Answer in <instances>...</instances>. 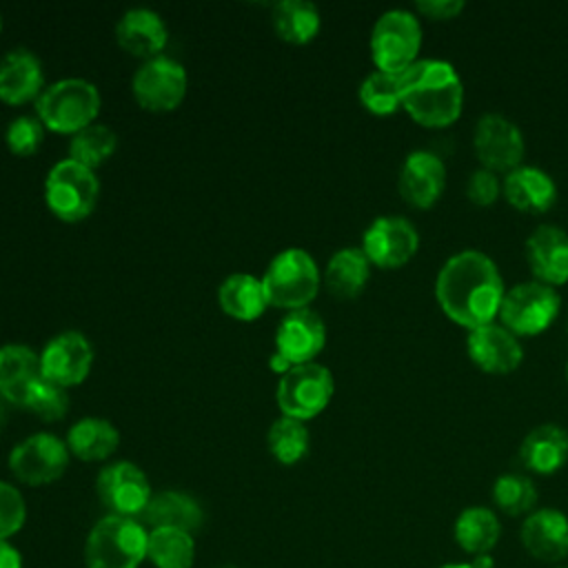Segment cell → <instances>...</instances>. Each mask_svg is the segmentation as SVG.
<instances>
[{"label": "cell", "mask_w": 568, "mask_h": 568, "mask_svg": "<svg viewBox=\"0 0 568 568\" xmlns=\"http://www.w3.org/2000/svg\"><path fill=\"white\" fill-rule=\"evenodd\" d=\"M0 29H2V18H0Z\"/></svg>", "instance_id": "cell-46"}, {"label": "cell", "mask_w": 568, "mask_h": 568, "mask_svg": "<svg viewBox=\"0 0 568 568\" xmlns=\"http://www.w3.org/2000/svg\"><path fill=\"white\" fill-rule=\"evenodd\" d=\"M473 149L481 166L508 173L521 164L526 142L515 120L499 111H486L473 126Z\"/></svg>", "instance_id": "cell-12"}, {"label": "cell", "mask_w": 568, "mask_h": 568, "mask_svg": "<svg viewBox=\"0 0 568 568\" xmlns=\"http://www.w3.org/2000/svg\"><path fill=\"white\" fill-rule=\"evenodd\" d=\"M521 464L537 475H552L568 462V430L555 422L530 428L519 444Z\"/></svg>", "instance_id": "cell-24"}, {"label": "cell", "mask_w": 568, "mask_h": 568, "mask_svg": "<svg viewBox=\"0 0 568 568\" xmlns=\"http://www.w3.org/2000/svg\"><path fill=\"white\" fill-rule=\"evenodd\" d=\"M326 344V324L311 306L288 311L275 328V353L291 366L315 362Z\"/></svg>", "instance_id": "cell-16"}, {"label": "cell", "mask_w": 568, "mask_h": 568, "mask_svg": "<svg viewBox=\"0 0 568 568\" xmlns=\"http://www.w3.org/2000/svg\"><path fill=\"white\" fill-rule=\"evenodd\" d=\"M333 390V373L320 362H306L295 364L284 375H280L275 402L282 415L306 422L328 406Z\"/></svg>", "instance_id": "cell-8"}, {"label": "cell", "mask_w": 568, "mask_h": 568, "mask_svg": "<svg viewBox=\"0 0 568 568\" xmlns=\"http://www.w3.org/2000/svg\"><path fill=\"white\" fill-rule=\"evenodd\" d=\"M359 102L375 115H390L402 106V71L390 73L375 69L357 89Z\"/></svg>", "instance_id": "cell-35"}, {"label": "cell", "mask_w": 568, "mask_h": 568, "mask_svg": "<svg viewBox=\"0 0 568 568\" xmlns=\"http://www.w3.org/2000/svg\"><path fill=\"white\" fill-rule=\"evenodd\" d=\"M444 186L446 164L442 155L433 153L430 149H415L404 158L397 175V189L408 204L428 209L439 200Z\"/></svg>", "instance_id": "cell-17"}, {"label": "cell", "mask_w": 568, "mask_h": 568, "mask_svg": "<svg viewBox=\"0 0 568 568\" xmlns=\"http://www.w3.org/2000/svg\"><path fill=\"white\" fill-rule=\"evenodd\" d=\"M100 501L109 508V515L135 517L142 515L151 499V484L144 470L126 459L106 464L95 479Z\"/></svg>", "instance_id": "cell-14"}, {"label": "cell", "mask_w": 568, "mask_h": 568, "mask_svg": "<svg viewBox=\"0 0 568 568\" xmlns=\"http://www.w3.org/2000/svg\"><path fill=\"white\" fill-rule=\"evenodd\" d=\"M115 146H118L115 131L106 124L91 122L71 135L69 158L95 171L106 158H111Z\"/></svg>", "instance_id": "cell-36"}, {"label": "cell", "mask_w": 568, "mask_h": 568, "mask_svg": "<svg viewBox=\"0 0 568 568\" xmlns=\"http://www.w3.org/2000/svg\"><path fill=\"white\" fill-rule=\"evenodd\" d=\"M69 446L53 433H33L9 453V468L27 486H44L62 477L69 466Z\"/></svg>", "instance_id": "cell-11"}, {"label": "cell", "mask_w": 568, "mask_h": 568, "mask_svg": "<svg viewBox=\"0 0 568 568\" xmlns=\"http://www.w3.org/2000/svg\"><path fill=\"white\" fill-rule=\"evenodd\" d=\"M149 530L133 517L106 515L93 524L84 541L87 568H140L146 559Z\"/></svg>", "instance_id": "cell-4"}, {"label": "cell", "mask_w": 568, "mask_h": 568, "mask_svg": "<svg viewBox=\"0 0 568 568\" xmlns=\"http://www.w3.org/2000/svg\"><path fill=\"white\" fill-rule=\"evenodd\" d=\"M417 226L404 215H379L362 235V251L371 264L382 268L404 266L417 253Z\"/></svg>", "instance_id": "cell-13"}, {"label": "cell", "mask_w": 568, "mask_h": 568, "mask_svg": "<svg viewBox=\"0 0 568 568\" xmlns=\"http://www.w3.org/2000/svg\"><path fill=\"white\" fill-rule=\"evenodd\" d=\"M100 180L93 169L64 158L44 178V200L51 213L64 222L84 220L98 204Z\"/></svg>", "instance_id": "cell-6"}, {"label": "cell", "mask_w": 568, "mask_h": 568, "mask_svg": "<svg viewBox=\"0 0 568 568\" xmlns=\"http://www.w3.org/2000/svg\"><path fill=\"white\" fill-rule=\"evenodd\" d=\"M566 382H568V362H566Z\"/></svg>", "instance_id": "cell-44"}, {"label": "cell", "mask_w": 568, "mask_h": 568, "mask_svg": "<svg viewBox=\"0 0 568 568\" xmlns=\"http://www.w3.org/2000/svg\"><path fill=\"white\" fill-rule=\"evenodd\" d=\"M506 288L499 266L479 248L453 253L435 277V300L444 315L468 331L495 322Z\"/></svg>", "instance_id": "cell-1"}, {"label": "cell", "mask_w": 568, "mask_h": 568, "mask_svg": "<svg viewBox=\"0 0 568 568\" xmlns=\"http://www.w3.org/2000/svg\"><path fill=\"white\" fill-rule=\"evenodd\" d=\"M499 537H501L499 517L488 506H468L455 517L453 539L473 559L490 555Z\"/></svg>", "instance_id": "cell-26"}, {"label": "cell", "mask_w": 568, "mask_h": 568, "mask_svg": "<svg viewBox=\"0 0 568 568\" xmlns=\"http://www.w3.org/2000/svg\"><path fill=\"white\" fill-rule=\"evenodd\" d=\"M466 353L475 366L497 375L515 371L524 359V346L519 337L497 322L468 331Z\"/></svg>", "instance_id": "cell-18"}, {"label": "cell", "mask_w": 568, "mask_h": 568, "mask_svg": "<svg viewBox=\"0 0 568 568\" xmlns=\"http://www.w3.org/2000/svg\"><path fill=\"white\" fill-rule=\"evenodd\" d=\"M439 568H493V559L490 555H484V557H475L470 561H457V564H444Z\"/></svg>", "instance_id": "cell-43"}, {"label": "cell", "mask_w": 568, "mask_h": 568, "mask_svg": "<svg viewBox=\"0 0 568 568\" xmlns=\"http://www.w3.org/2000/svg\"><path fill=\"white\" fill-rule=\"evenodd\" d=\"M368 277H371V260L366 257L362 246L337 248L328 257L322 273L326 288L339 300L357 297L364 291Z\"/></svg>", "instance_id": "cell-28"}, {"label": "cell", "mask_w": 568, "mask_h": 568, "mask_svg": "<svg viewBox=\"0 0 568 568\" xmlns=\"http://www.w3.org/2000/svg\"><path fill=\"white\" fill-rule=\"evenodd\" d=\"M266 446H268V453L280 464L291 466V464H297L308 453L311 435H308V428H306V424L302 419L280 415L268 426Z\"/></svg>", "instance_id": "cell-33"}, {"label": "cell", "mask_w": 568, "mask_h": 568, "mask_svg": "<svg viewBox=\"0 0 568 568\" xmlns=\"http://www.w3.org/2000/svg\"><path fill=\"white\" fill-rule=\"evenodd\" d=\"M189 78L182 62L171 55L146 58L131 78V91L140 106L149 111H171L186 95Z\"/></svg>", "instance_id": "cell-10"}, {"label": "cell", "mask_w": 568, "mask_h": 568, "mask_svg": "<svg viewBox=\"0 0 568 568\" xmlns=\"http://www.w3.org/2000/svg\"><path fill=\"white\" fill-rule=\"evenodd\" d=\"M320 284L322 273L315 257L300 246H288L273 255L262 275L268 306L286 311L306 308L317 295Z\"/></svg>", "instance_id": "cell-5"}, {"label": "cell", "mask_w": 568, "mask_h": 568, "mask_svg": "<svg viewBox=\"0 0 568 568\" xmlns=\"http://www.w3.org/2000/svg\"><path fill=\"white\" fill-rule=\"evenodd\" d=\"M271 20L275 33L291 44L311 42L322 27L320 9L311 0H280L273 7Z\"/></svg>", "instance_id": "cell-31"}, {"label": "cell", "mask_w": 568, "mask_h": 568, "mask_svg": "<svg viewBox=\"0 0 568 568\" xmlns=\"http://www.w3.org/2000/svg\"><path fill=\"white\" fill-rule=\"evenodd\" d=\"M24 408L36 413L44 422L62 419L69 410V393H67L64 386L40 377L31 386V390L27 395V402H24Z\"/></svg>", "instance_id": "cell-37"}, {"label": "cell", "mask_w": 568, "mask_h": 568, "mask_svg": "<svg viewBox=\"0 0 568 568\" xmlns=\"http://www.w3.org/2000/svg\"><path fill=\"white\" fill-rule=\"evenodd\" d=\"M93 366V346L80 331L53 335L40 351V373L44 379L64 388L87 379Z\"/></svg>", "instance_id": "cell-15"}, {"label": "cell", "mask_w": 568, "mask_h": 568, "mask_svg": "<svg viewBox=\"0 0 568 568\" xmlns=\"http://www.w3.org/2000/svg\"><path fill=\"white\" fill-rule=\"evenodd\" d=\"M519 539L532 559L559 564L568 557V515L550 506L535 508L524 517Z\"/></svg>", "instance_id": "cell-19"}, {"label": "cell", "mask_w": 568, "mask_h": 568, "mask_svg": "<svg viewBox=\"0 0 568 568\" xmlns=\"http://www.w3.org/2000/svg\"><path fill=\"white\" fill-rule=\"evenodd\" d=\"M115 40L124 51L146 60L166 47L169 29L155 9L131 7L115 22Z\"/></svg>", "instance_id": "cell-21"}, {"label": "cell", "mask_w": 568, "mask_h": 568, "mask_svg": "<svg viewBox=\"0 0 568 568\" xmlns=\"http://www.w3.org/2000/svg\"><path fill=\"white\" fill-rule=\"evenodd\" d=\"M44 82L40 58L27 49L16 47L0 58V98L9 104H22L38 98Z\"/></svg>", "instance_id": "cell-22"}, {"label": "cell", "mask_w": 568, "mask_h": 568, "mask_svg": "<svg viewBox=\"0 0 568 568\" xmlns=\"http://www.w3.org/2000/svg\"><path fill=\"white\" fill-rule=\"evenodd\" d=\"M415 7L419 13L433 20H446L464 9V0H417Z\"/></svg>", "instance_id": "cell-41"}, {"label": "cell", "mask_w": 568, "mask_h": 568, "mask_svg": "<svg viewBox=\"0 0 568 568\" xmlns=\"http://www.w3.org/2000/svg\"><path fill=\"white\" fill-rule=\"evenodd\" d=\"M561 297L555 286L541 280H526L506 291L499 320L515 335H537L559 315Z\"/></svg>", "instance_id": "cell-9"}, {"label": "cell", "mask_w": 568, "mask_h": 568, "mask_svg": "<svg viewBox=\"0 0 568 568\" xmlns=\"http://www.w3.org/2000/svg\"><path fill=\"white\" fill-rule=\"evenodd\" d=\"M100 91L87 78H60L47 84L36 98V115L58 133H78L95 122L100 111Z\"/></svg>", "instance_id": "cell-3"}, {"label": "cell", "mask_w": 568, "mask_h": 568, "mask_svg": "<svg viewBox=\"0 0 568 568\" xmlns=\"http://www.w3.org/2000/svg\"><path fill=\"white\" fill-rule=\"evenodd\" d=\"M0 568H22V555L9 541H0Z\"/></svg>", "instance_id": "cell-42"}, {"label": "cell", "mask_w": 568, "mask_h": 568, "mask_svg": "<svg viewBox=\"0 0 568 568\" xmlns=\"http://www.w3.org/2000/svg\"><path fill=\"white\" fill-rule=\"evenodd\" d=\"M217 304L235 320H257L268 308L262 277H255L253 273L226 275L217 286Z\"/></svg>", "instance_id": "cell-29"}, {"label": "cell", "mask_w": 568, "mask_h": 568, "mask_svg": "<svg viewBox=\"0 0 568 568\" xmlns=\"http://www.w3.org/2000/svg\"><path fill=\"white\" fill-rule=\"evenodd\" d=\"M501 193V182L495 171L479 166L466 180V197L477 206L493 204Z\"/></svg>", "instance_id": "cell-40"}, {"label": "cell", "mask_w": 568, "mask_h": 568, "mask_svg": "<svg viewBox=\"0 0 568 568\" xmlns=\"http://www.w3.org/2000/svg\"><path fill=\"white\" fill-rule=\"evenodd\" d=\"M493 504L508 517L528 515L537 504V486L528 475L521 473H501L493 481Z\"/></svg>", "instance_id": "cell-34"}, {"label": "cell", "mask_w": 568, "mask_h": 568, "mask_svg": "<svg viewBox=\"0 0 568 568\" xmlns=\"http://www.w3.org/2000/svg\"><path fill=\"white\" fill-rule=\"evenodd\" d=\"M464 106V82L439 58L413 62L402 71V109L422 126L453 124Z\"/></svg>", "instance_id": "cell-2"}, {"label": "cell", "mask_w": 568, "mask_h": 568, "mask_svg": "<svg viewBox=\"0 0 568 568\" xmlns=\"http://www.w3.org/2000/svg\"><path fill=\"white\" fill-rule=\"evenodd\" d=\"M27 519V504L22 493L9 481L0 479V541L13 537Z\"/></svg>", "instance_id": "cell-39"}, {"label": "cell", "mask_w": 568, "mask_h": 568, "mask_svg": "<svg viewBox=\"0 0 568 568\" xmlns=\"http://www.w3.org/2000/svg\"><path fill=\"white\" fill-rule=\"evenodd\" d=\"M526 260L535 280L550 286L568 282V233L557 224H539L526 237Z\"/></svg>", "instance_id": "cell-20"}, {"label": "cell", "mask_w": 568, "mask_h": 568, "mask_svg": "<svg viewBox=\"0 0 568 568\" xmlns=\"http://www.w3.org/2000/svg\"><path fill=\"white\" fill-rule=\"evenodd\" d=\"M422 22L408 9H386L371 29V55L375 69L399 73L417 62Z\"/></svg>", "instance_id": "cell-7"}, {"label": "cell", "mask_w": 568, "mask_h": 568, "mask_svg": "<svg viewBox=\"0 0 568 568\" xmlns=\"http://www.w3.org/2000/svg\"><path fill=\"white\" fill-rule=\"evenodd\" d=\"M142 517L151 528H178L191 535L204 521L202 506L182 490L153 493Z\"/></svg>", "instance_id": "cell-27"}, {"label": "cell", "mask_w": 568, "mask_h": 568, "mask_svg": "<svg viewBox=\"0 0 568 568\" xmlns=\"http://www.w3.org/2000/svg\"><path fill=\"white\" fill-rule=\"evenodd\" d=\"M146 559L155 568H191L195 561L193 535L178 528H151Z\"/></svg>", "instance_id": "cell-32"}, {"label": "cell", "mask_w": 568, "mask_h": 568, "mask_svg": "<svg viewBox=\"0 0 568 568\" xmlns=\"http://www.w3.org/2000/svg\"><path fill=\"white\" fill-rule=\"evenodd\" d=\"M69 453L84 462H102L111 457L120 444L118 428L104 417H82L67 433Z\"/></svg>", "instance_id": "cell-30"}, {"label": "cell", "mask_w": 568, "mask_h": 568, "mask_svg": "<svg viewBox=\"0 0 568 568\" xmlns=\"http://www.w3.org/2000/svg\"><path fill=\"white\" fill-rule=\"evenodd\" d=\"M40 377V353L18 342L0 346V395L7 402L24 406L31 386Z\"/></svg>", "instance_id": "cell-25"}, {"label": "cell", "mask_w": 568, "mask_h": 568, "mask_svg": "<svg viewBox=\"0 0 568 568\" xmlns=\"http://www.w3.org/2000/svg\"><path fill=\"white\" fill-rule=\"evenodd\" d=\"M501 193L519 211L544 213L557 200V184L548 171L532 164H519L504 175Z\"/></svg>", "instance_id": "cell-23"}, {"label": "cell", "mask_w": 568, "mask_h": 568, "mask_svg": "<svg viewBox=\"0 0 568 568\" xmlns=\"http://www.w3.org/2000/svg\"><path fill=\"white\" fill-rule=\"evenodd\" d=\"M557 568H568V566H557Z\"/></svg>", "instance_id": "cell-47"}, {"label": "cell", "mask_w": 568, "mask_h": 568, "mask_svg": "<svg viewBox=\"0 0 568 568\" xmlns=\"http://www.w3.org/2000/svg\"><path fill=\"white\" fill-rule=\"evenodd\" d=\"M222 568H235V566H222Z\"/></svg>", "instance_id": "cell-45"}, {"label": "cell", "mask_w": 568, "mask_h": 568, "mask_svg": "<svg viewBox=\"0 0 568 568\" xmlns=\"http://www.w3.org/2000/svg\"><path fill=\"white\" fill-rule=\"evenodd\" d=\"M44 138V124L38 115H18L7 124L4 142L16 155H31Z\"/></svg>", "instance_id": "cell-38"}]
</instances>
